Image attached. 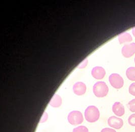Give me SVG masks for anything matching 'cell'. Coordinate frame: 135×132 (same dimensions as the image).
<instances>
[{
  "label": "cell",
  "instance_id": "obj_13",
  "mask_svg": "<svg viewBox=\"0 0 135 132\" xmlns=\"http://www.w3.org/2000/svg\"><path fill=\"white\" fill-rule=\"evenodd\" d=\"M73 132H89V130L86 126H81L74 128Z\"/></svg>",
  "mask_w": 135,
  "mask_h": 132
},
{
  "label": "cell",
  "instance_id": "obj_4",
  "mask_svg": "<svg viewBox=\"0 0 135 132\" xmlns=\"http://www.w3.org/2000/svg\"><path fill=\"white\" fill-rule=\"evenodd\" d=\"M111 85L115 89H120L123 86L124 82L123 78L117 73H112L109 77Z\"/></svg>",
  "mask_w": 135,
  "mask_h": 132
},
{
  "label": "cell",
  "instance_id": "obj_14",
  "mask_svg": "<svg viewBox=\"0 0 135 132\" xmlns=\"http://www.w3.org/2000/svg\"><path fill=\"white\" fill-rule=\"evenodd\" d=\"M128 106L129 107V110L131 112H135V99L132 100L129 102L128 104Z\"/></svg>",
  "mask_w": 135,
  "mask_h": 132
},
{
  "label": "cell",
  "instance_id": "obj_8",
  "mask_svg": "<svg viewBox=\"0 0 135 132\" xmlns=\"http://www.w3.org/2000/svg\"><path fill=\"white\" fill-rule=\"evenodd\" d=\"M86 84L83 82H77L74 84L73 87L74 92L77 95L81 96L84 95L86 92Z\"/></svg>",
  "mask_w": 135,
  "mask_h": 132
},
{
  "label": "cell",
  "instance_id": "obj_5",
  "mask_svg": "<svg viewBox=\"0 0 135 132\" xmlns=\"http://www.w3.org/2000/svg\"><path fill=\"white\" fill-rule=\"evenodd\" d=\"M122 52L124 57L129 58L135 54V43L126 44L123 46Z\"/></svg>",
  "mask_w": 135,
  "mask_h": 132
},
{
  "label": "cell",
  "instance_id": "obj_12",
  "mask_svg": "<svg viewBox=\"0 0 135 132\" xmlns=\"http://www.w3.org/2000/svg\"><path fill=\"white\" fill-rule=\"evenodd\" d=\"M127 78L132 81H135V67H129L126 71Z\"/></svg>",
  "mask_w": 135,
  "mask_h": 132
},
{
  "label": "cell",
  "instance_id": "obj_20",
  "mask_svg": "<svg viewBox=\"0 0 135 132\" xmlns=\"http://www.w3.org/2000/svg\"><path fill=\"white\" fill-rule=\"evenodd\" d=\"M132 33H133V34L134 36L135 37V27H133V29H132Z\"/></svg>",
  "mask_w": 135,
  "mask_h": 132
},
{
  "label": "cell",
  "instance_id": "obj_1",
  "mask_svg": "<svg viewBox=\"0 0 135 132\" xmlns=\"http://www.w3.org/2000/svg\"><path fill=\"white\" fill-rule=\"evenodd\" d=\"M85 119L89 122H94L98 120L100 112L98 109L95 106L88 107L85 112Z\"/></svg>",
  "mask_w": 135,
  "mask_h": 132
},
{
  "label": "cell",
  "instance_id": "obj_10",
  "mask_svg": "<svg viewBox=\"0 0 135 132\" xmlns=\"http://www.w3.org/2000/svg\"><path fill=\"white\" fill-rule=\"evenodd\" d=\"M118 41L120 44L126 42H130L133 41V38L131 35L127 32H122L118 35Z\"/></svg>",
  "mask_w": 135,
  "mask_h": 132
},
{
  "label": "cell",
  "instance_id": "obj_21",
  "mask_svg": "<svg viewBox=\"0 0 135 132\" xmlns=\"http://www.w3.org/2000/svg\"><path fill=\"white\" fill-rule=\"evenodd\" d=\"M134 61H135V59H134Z\"/></svg>",
  "mask_w": 135,
  "mask_h": 132
},
{
  "label": "cell",
  "instance_id": "obj_7",
  "mask_svg": "<svg viewBox=\"0 0 135 132\" xmlns=\"http://www.w3.org/2000/svg\"><path fill=\"white\" fill-rule=\"evenodd\" d=\"M106 72L104 69L101 66H96L94 67L92 70L93 77L97 79H101L104 78Z\"/></svg>",
  "mask_w": 135,
  "mask_h": 132
},
{
  "label": "cell",
  "instance_id": "obj_15",
  "mask_svg": "<svg viewBox=\"0 0 135 132\" xmlns=\"http://www.w3.org/2000/svg\"><path fill=\"white\" fill-rule=\"evenodd\" d=\"M128 122L131 126H135V114H132L129 116Z\"/></svg>",
  "mask_w": 135,
  "mask_h": 132
},
{
  "label": "cell",
  "instance_id": "obj_18",
  "mask_svg": "<svg viewBox=\"0 0 135 132\" xmlns=\"http://www.w3.org/2000/svg\"><path fill=\"white\" fill-rule=\"evenodd\" d=\"M87 63H88V60L86 58V59H85L84 61L80 64L79 66H78V67L79 68H84V67H86L87 64Z\"/></svg>",
  "mask_w": 135,
  "mask_h": 132
},
{
  "label": "cell",
  "instance_id": "obj_11",
  "mask_svg": "<svg viewBox=\"0 0 135 132\" xmlns=\"http://www.w3.org/2000/svg\"><path fill=\"white\" fill-rule=\"evenodd\" d=\"M50 105L53 107H59L62 104L61 97L57 94H55L52 98L49 103Z\"/></svg>",
  "mask_w": 135,
  "mask_h": 132
},
{
  "label": "cell",
  "instance_id": "obj_6",
  "mask_svg": "<svg viewBox=\"0 0 135 132\" xmlns=\"http://www.w3.org/2000/svg\"><path fill=\"white\" fill-rule=\"evenodd\" d=\"M108 124L111 128L117 130H119L123 126V121L122 119L113 116H111L108 119Z\"/></svg>",
  "mask_w": 135,
  "mask_h": 132
},
{
  "label": "cell",
  "instance_id": "obj_9",
  "mask_svg": "<svg viewBox=\"0 0 135 132\" xmlns=\"http://www.w3.org/2000/svg\"><path fill=\"white\" fill-rule=\"evenodd\" d=\"M113 113L118 116H122L125 113V109L123 104L119 102H116L112 106Z\"/></svg>",
  "mask_w": 135,
  "mask_h": 132
},
{
  "label": "cell",
  "instance_id": "obj_2",
  "mask_svg": "<svg viewBox=\"0 0 135 132\" xmlns=\"http://www.w3.org/2000/svg\"><path fill=\"white\" fill-rule=\"evenodd\" d=\"M108 91L109 89L107 85L103 82H98L94 85L93 92L97 97H104L107 95Z\"/></svg>",
  "mask_w": 135,
  "mask_h": 132
},
{
  "label": "cell",
  "instance_id": "obj_17",
  "mask_svg": "<svg viewBox=\"0 0 135 132\" xmlns=\"http://www.w3.org/2000/svg\"><path fill=\"white\" fill-rule=\"evenodd\" d=\"M48 116L47 113L46 112H44V113L43 114V115H42V118L40 120V122L43 123V122L46 121L47 119H48Z\"/></svg>",
  "mask_w": 135,
  "mask_h": 132
},
{
  "label": "cell",
  "instance_id": "obj_16",
  "mask_svg": "<svg viewBox=\"0 0 135 132\" xmlns=\"http://www.w3.org/2000/svg\"><path fill=\"white\" fill-rule=\"evenodd\" d=\"M129 93L135 96V83L131 84L129 87Z\"/></svg>",
  "mask_w": 135,
  "mask_h": 132
},
{
  "label": "cell",
  "instance_id": "obj_19",
  "mask_svg": "<svg viewBox=\"0 0 135 132\" xmlns=\"http://www.w3.org/2000/svg\"><path fill=\"white\" fill-rule=\"evenodd\" d=\"M101 132H117L115 131V130H114V129H110V128H104L103 129H102L101 130Z\"/></svg>",
  "mask_w": 135,
  "mask_h": 132
},
{
  "label": "cell",
  "instance_id": "obj_3",
  "mask_svg": "<svg viewBox=\"0 0 135 132\" xmlns=\"http://www.w3.org/2000/svg\"><path fill=\"white\" fill-rule=\"evenodd\" d=\"M83 114L79 111H73L68 115V121L72 125H80L83 122Z\"/></svg>",
  "mask_w": 135,
  "mask_h": 132
}]
</instances>
